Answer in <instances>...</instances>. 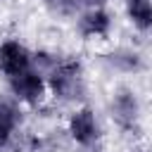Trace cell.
<instances>
[{
    "label": "cell",
    "mask_w": 152,
    "mask_h": 152,
    "mask_svg": "<svg viewBox=\"0 0 152 152\" xmlns=\"http://www.w3.org/2000/svg\"><path fill=\"white\" fill-rule=\"evenodd\" d=\"M126 12L138 28L152 26V0H126Z\"/></svg>",
    "instance_id": "52a82bcc"
},
{
    "label": "cell",
    "mask_w": 152,
    "mask_h": 152,
    "mask_svg": "<svg viewBox=\"0 0 152 152\" xmlns=\"http://www.w3.org/2000/svg\"><path fill=\"white\" fill-rule=\"evenodd\" d=\"M109 14L104 12V10H100V7H93V10H88L83 17H81V33L83 36H88V38H97V36H107L109 33Z\"/></svg>",
    "instance_id": "8992f818"
},
{
    "label": "cell",
    "mask_w": 152,
    "mask_h": 152,
    "mask_svg": "<svg viewBox=\"0 0 152 152\" xmlns=\"http://www.w3.org/2000/svg\"><path fill=\"white\" fill-rule=\"evenodd\" d=\"M45 5H48L50 10H55V12L69 14V12H74V10L81 5V0H45Z\"/></svg>",
    "instance_id": "9c48e42d"
},
{
    "label": "cell",
    "mask_w": 152,
    "mask_h": 152,
    "mask_svg": "<svg viewBox=\"0 0 152 152\" xmlns=\"http://www.w3.org/2000/svg\"><path fill=\"white\" fill-rule=\"evenodd\" d=\"M69 133L78 145H90L97 138V121H95L93 109H88V107L76 109L69 119Z\"/></svg>",
    "instance_id": "277c9868"
},
{
    "label": "cell",
    "mask_w": 152,
    "mask_h": 152,
    "mask_svg": "<svg viewBox=\"0 0 152 152\" xmlns=\"http://www.w3.org/2000/svg\"><path fill=\"white\" fill-rule=\"evenodd\" d=\"M14 126H17V109L10 102L0 100V147L7 145V140L14 133Z\"/></svg>",
    "instance_id": "ba28073f"
},
{
    "label": "cell",
    "mask_w": 152,
    "mask_h": 152,
    "mask_svg": "<svg viewBox=\"0 0 152 152\" xmlns=\"http://www.w3.org/2000/svg\"><path fill=\"white\" fill-rule=\"evenodd\" d=\"M31 69V55L19 40H5L0 45V71L12 76H19Z\"/></svg>",
    "instance_id": "7a4b0ae2"
},
{
    "label": "cell",
    "mask_w": 152,
    "mask_h": 152,
    "mask_svg": "<svg viewBox=\"0 0 152 152\" xmlns=\"http://www.w3.org/2000/svg\"><path fill=\"white\" fill-rule=\"evenodd\" d=\"M10 88L19 100L33 104V102H40V97L45 93V81H43V76L38 71L28 69V71H24L19 76H12L10 78Z\"/></svg>",
    "instance_id": "3957f363"
},
{
    "label": "cell",
    "mask_w": 152,
    "mask_h": 152,
    "mask_svg": "<svg viewBox=\"0 0 152 152\" xmlns=\"http://www.w3.org/2000/svg\"><path fill=\"white\" fill-rule=\"evenodd\" d=\"M81 2H83V5H90V7H100L104 0H81Z\"/></svg>",
    "instance_id": "30bf717a"
},
{
    "label": "cell",
    "mask_w": 152,
    "mask_h": 152,
    "mask_svg": "<svg viewBox=\"0 0 152 152\" xmlns=\"http://www.w3.org/2000/svg\"><path fill=\"white\" fill-rule=\"evenodd\" d=\"M112 116L124 128L135 124V119H138V102H135V95L131 90H121V93L114 95V100H112Z\"/></svg>",
    "instance_id": "5b68a950"
},
{
    "label": "cell",
    "mask_w": 152,
    "mask_h": 152,
    "mask_svg": "<svg viewBox=\"0 0 152 152\" xmlns=\"http://www.w3.org/2000/svg\"><path fill=\"white\" fill-rule=\"evenodd\" d=\"M50 90L62 100H76L83 93V76L78 62H59L52 66L48 76Z\"/></svg>",
    "instance_id": "6da1fadb"
}]
</instances>
